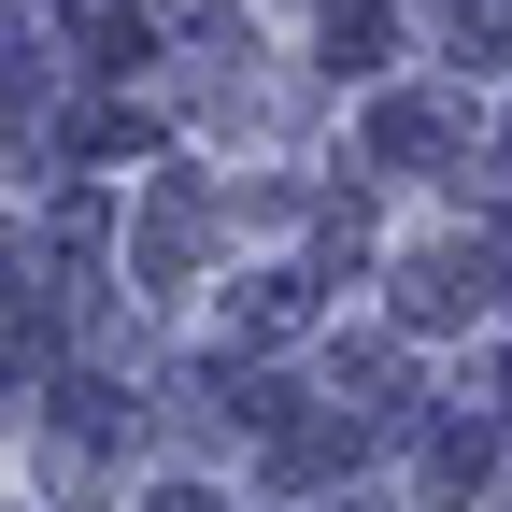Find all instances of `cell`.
<instances>
[{"mask_svg": "<svg viewBox=\"0 0 512 512\" xmlns=\"http://www.w3.org/2000/svg\"><path fill=\"white\" fill-rule=\"evenodd\" d=\"M484 299H498V256H484V242H441V256L399 271V328H470Z\"/></svg>", "mask_w": 512, "mask_h": 512, "instance_id": "obj_1", "label": "cell"}, {"mask_svg": "<svg viewBox=\"0 0 512 512\" xmlns=\"http://www.w3.org/2000/svg\"><path fill=\"white\" fill-rule=\"evenodd\" d=\"M456 143H470V100H427V86H399V100L370 114V157H384V171H427V157H456Z\"/></svg>", "mask_w": 512, "mask_h": 512, "instance_id": "obj_2", "label": "cell"}, {"mask_svg": "<svg viewBox=\"0 0 512 512\" xmlns=\"http://www.w3.org/2000/svg\"><path fill=\"white\" fill-rule=\"evenodd\" d=\"M484 470H498V427H484V413H470V427L441 413V427H427V456H413V484H427L441 512H456V498H484Z\"/></svg>", "mask_w": 512, "mask_h": 512, "instance_id": "obj_3", "label": "cell"}, {"mask_svg": "<svg viewBox=\"0 0 512 512\" xmlns=\"http://www.w3.org/2000/svg\"><path fill=\"white\" fill-rule=\"evenodd\" d=\"M200 242H214V214H200V185H157V200H143V271L171 285V271H185V256H200Z\"/></svg>", "mask_w": 512, "mask_h": 512, "instance_id": "obj_4", "label": "cell"}, {"mask_svg": "<svg viewBox=\"0 0 512 512\" xmlns=\"http://www.w3.org/2000/svg\"><path fill=\"white\" fill-rule=\"evenodd\" d=\"M72 43H86V72H143L157 57V29L128 15V0H72Z\"/></svg>", "mask_w": 512, "mask_h": 512, "instance_id": "obj_5", "label": "cell"}, {"mask_svg": "<svg viewBox=\"0 0 512 512\" xmlns=\"http://www.w3.org/2000/svg\"><path fill=\"white\" fill-rule=\"evenodd\" d=\"M299 313H313V271H256V285H228V328H242V342H285Z\"/></svg>", "mask_w": 512, "mask_h": 512, "instance_id": "obj_6", "label": "cell"}, {"mask_svg": "<svg viewBox=\"0 0 512 512\" xmlns=\"http://www.w3.org/2000/svg\"><path fill=\"white\" fill-rule=\"evenodd\" d=\"M399 29H384V0H328V72H384Z\"/></svg>", "mask_w": 512, "mask_h": 512, "instance_id": "obj_7", "label": "cell"}, {"mask_svg": "<svg viewBox=\"0 0 512 512\" xmlns=\"http://www.w3.org/2000/svg\"><path fill=\"white\" fill-rule=\"evenodd\" d=\"M512 57V0H456V72H498Z\"/></svg>", "mask_w": 512, "mask_h": 512, "instance_id": "obj_8", "label": "cell"}, {"mask_svg": "<svg viewBox=\"0 0 512 512\" xmlns=\"http://www.w3.org/2000/svg\"><path fill=\"white\" fill-rule=\"evenodd\" d=\"M0 313H43V242L0 228Z\"/></svg>", "mask_w": 512, "mask_h": 512, "instance_id": "obj_9", "label": "cell"}, {"mask_svg": "<svg viewBox=\"0 0 512 512\" xmlns=\"http://www.w3.org/2000/svg\"><path fill=\"white\" fill-rule=\"evenodd\" d=\"M143 512H228V498H214V484H157Z\"/></svg>", "mask_w": 512, "mask_h": 512, "instance_id": "obj_10", "label": "cell"}, {"mask_svg": "<svg viewBox=\"0 0 512 512\" xmlns=\"http://www.w3.org/2000/svg\"><path fill=\"white\" fill-rule=\"evenodd\" d=\"M328 512H370V498H328Z\"/></svg>", "mask_w": 512, "mask_h": 512, "instance_id": "obj_11", "label": "cell"}]
</instances>
